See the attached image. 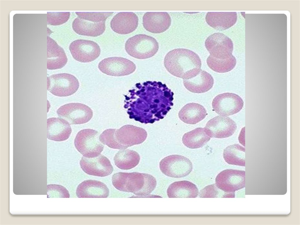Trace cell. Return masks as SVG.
<instances>
[{"label":"cell","instance_id":"1","mask_svg":"<svg viewBox=\"0 0 300 225\" xmlns=\"http://www.w3.org/2000/svg\"><path fill=\"white\" fill-rule=\"evenodd\" d=\"M125 96L124 107L131 119L147 124L163 119L173 104V93L161 82L137 83Z\"/></svg>","mask_w":300,"mask_h":225},{"label":"cell","instance_id":"2","mask_svg":"<svg viewBox=\"0 0 300 225\" xmlns=\"http://www.w3.org/2000/svg\"><path fill=\"white\" fill-rule=\"evenodd\" d=\"M164 65L171 74L183 79L192 78L201 70V61L198 55L190 50L178 48L166 55Z\"/></svg>","mask_w":300,"mask_h":225},{"label":"cell","instance_id":"3","mask_svg":"<svg viewBox=\"0 0 300 225\" xmlns=\"http://www.w3.org/2000/svg\"><path fill=\"white\" fill-rule=\"evenodd\" d=\"M147 136L146 131L143 128L126 125L119 129L105 130L100 135L99 138L101 143L110 148L123 150L142 143Z\"/></svg>","mask_w":300,"mask_h":225},{"label":"cell","instance_id":"4","mask_svg":"<svg viewBox=\"0 0 300 225\" xmlns=\"http://www.w3.org/2000/svg\"><path fill=\"white\" fill-rule=\"evenodd\" d=\"M112 180L113 185L117 190L142 197L150 194L155 188L157 183L152 175L137 172L116 173L112 176Z\"/></svg>","mask_w":300,"mask_h":225},{"label":"cell","instance_id":"5","mask_svg":"<svg viewBox=\"0 0 300 225\" xmlns=\"http://www.w3.org/2000/svg\"><path fill=\"white\" fill-rule=\"evenodd\" d=\"M78 16L73 21L72 27L77 34L96 37L105 30L106 19L113 12H76Z\"/></svg>","mask_w":300,"mask_h":225},{"label":"cell","instance_id":"6","mask_svg":"<svg viewBox=\"0 0 300 225\" xmlns=\"http://www.w3.org/2000/svg\"><path fill=\"white\" fill-rule=\"evenodd\" d=\"M125 48L130 56L138 59L151 57L158 52V43L154 38L144 34L136 35L128 38Z\"/></svg>","mask_w":300,"mask_h":225},{"label":"cell","instance_id":"7","mask_svg":"<svg viewBox=\"0 0 300 225\" xmlns=\"http://www.w3.org/2000/svg\"><path fill=\"white\" fill-rule=\"evenodd\" d=\"M98 132L91 129L82 130L77 133L74 141L77 150L84 157L92 158L98 157L104 146L100 141Z\"/></svg>","mask_w":300,"mask_h":225},{"label":"cell","instance_id":"8","mask_svg":"<svg viewBox=\"0 0 300 225\" xmlns=\"http://www.w3.org/2000/svg\"><path fill=\"white\" fill-rule=\"evenodd\" d=\"M79 86L78 79L70 74H55L47 77V90L57 96H71L77 92Z\"/></svg>","mask_w":300,"mask_h":225},{"label":"cell","instance_id":"9","mask_svg":"<svg viewBox=\"0 0 300 225\" xmlns=\"http://www.w3.org/2000/svg\"><path fill=\"white\" fill-rule=\"evenodd\" d=\"M161 172L172 177L179 178L188 175L192 169L190 160L181 155H173L165 157L159 163Z\"/></svg>","mask_w":300,"mask_h":225},{"label":"cell","instance_id":"10","mask_svg":"<svg viewBox=\"0 0 300 225\" xmlns=\"http://www.w3.org/2000/svg\"><path fill=\"white\" fill-rule=\"evenodd\" d=\"M57 113L59 117L67 121L70 125L86 123L93 116V111L90 107L80 103L64 105L57 110Z\"/></svg>","mask_w":300,"mask_h":225},{"label":"cell","instance_id":"11","mask_svg":"<svg viewBox=\"0 0 300 225\" xmlns=\"http://www.w3.org/2000/svg\"><path fill=\"white\" fill-rule=\"evenodd\" d=\"M205 46L212 57L220 59L229 57L232 54L233 45L231 40L224 34L214 33L209 36Z\"/></svg>","mask_w":300,"mask_h":225},{"label":"cell","instance_id":"12","mask_svg":"<svg viewBox=\"0 0 300 225\" xmlns=\"http://www.w3.org/2000/svg\"><path fill=\"white\" fill-rule=\"evenodd\" d=\"M244 104L242 99L234 93L226 92L216 96L213 99V110L222 116L235 114L240 111Z\"/></svg>","mask_w":300,"mask_h":225},{"label":"cell","instance_id":"13","mask_svg":"<svg viewBox=\"0 0 300 225\" xmlns=\"http://www.w3.org/2000/svg\"><path fill=\"white\" fill-rule=\"evenodd\" d=\"M98 68L103 73L113 76H122L134 72L136 66L131 61L121 57L105 58L98 65Z\"/></svg>","mask_w":300,"mask_h":225},{"label":"cell","instance_id":"14","mask_svg":"<svg viewBox=\"0 0 300 225\" xmlns=\"http://www.w3.org/2000/svg\"><path fill=\"white\" fill-rule=\"evenodd\" d=\"M69 49L73 58L81 62L93 61L99 56L101 52L99 46L92 40L78 39L70 44Z\"/></svg>","mask_w":300,"mask_h":225},{"label":"cell","instance_id":"15","mask_svg":"<svg viewBox=\"0 0 300 225\" xmlns=\"http://www.w3.org/2000/svg\"><path fill=\"white\" fill-rule=\"evenodd\" d=\"M237 127L236 123L230 118L218 116L209 120L204 128L210 138H222L232 136Z\"/></svg>","mask_w":300,"mask_h":225},{"label":"cell","instance_id":"16","mask_svg":"<svg viewBox=\"0 0 300 225\" xmlns=\"http://www.w3.org/2000/svg\"><path fill=\"white\" fill-rule=\"evenodd\" d=\"M80 164L81 168L85 173L93 176L101 177L108 176L113 170L110 161L101 154L92 158L83 157Z\"/></svg>","mask_w":300,"mask_h":225},{"label":"cell","instance_id":"17","mask_svg":"<svg viewBox=\"0 0 300 225\" xmlns=\"http://www.w3.org/2000/svg\"><path fill=\"white\" fill-rule=\"evenodd\" d=\"M243 174V171L239 170H224L217 176L215 185L220 190L227 193L234 192L242 187Z\"/></svg>","mask_w":300,"mask_h":225},{"label":"cell","instance_id":"18","mask_svg":"<svg viewBox=\"0 0 300 225\" xmlns=\"http://www.w3.org/2000/svg\"><path fill=\"white\" fill-rule=\"evenodd\" d=\"M171 19L166 12H147L143 17V25L145 29L154 33H163L170 27Z\"/></svg>","mask_w":300,"mask_h":225},{"label":"cell","instance_id":"19","mask_svg":"<svg viewBox=\"0 0 300 225\" xmlns=\"http://www.w3.org/2000/svg\"><path fill=\"white\" fill-rule=\"evenodd\" d=\"M138 16L132 12H120L115 15L111 20L110 27L116 33L122 35L130 33L138 27Z\"/></svg>","mask_w":300,"mask_h":225},{"label":"cell","instance_id":"20","mask_svg":"<svg viewBox=\"0 0 300 225\" xmlns=\"http://www.w3.org/2000/svg\"><path fill=\"white\" fill-rule=\"evenodd\" d=\"M109 191L104 183L98 180H85L78 186L76 194L79 198H106Z\"/></svg>","mask_w":300,"mask_h":225},{"label":"cell","instance_id":"21","mask_svg":"<svg viewBox=\"0 0 300 225\" xmlns=\"http://www.w3.org/2000/svg\"><path fill=\"white\" fill-rule=\"evenodd\" d=\"M47 138L51 140L62 141L67 139L71 132L70 124L60 118L47 119Z\"/></svg>","mask_w":300,"mask_h":225},{"label":"cell","instance_id":"22","mask_svg":"<svg viewBox=\"0 0 300 225\" xmlns=\"http://www.w3.org/2000/svg\"><path fill=\"white\" fill-rule=\"evenodd\" d=\"M47 40V69L54 70L63 67L68 60L64 50L48 36Z\"/></svg>","mask_w":300,"mask_h":225},{"label":"cell","instance_id":"23","mask_svg":"<svg viewBox=\"0 0 300 225\" xmlns=\"http://www.w3.org/2000/svg\"><path fill=\"white\" fill-rule=\"evenodd\" d=\"M237 19L236 12H208L205 16L207 24L220 31L226 30L233 26Z\"/></svg>","mask_w":300,"mask_h":225},{"label":"cell","instance_id":"24","mask_svg":"<svg viewBox=\"0 0 300 225\" xmlns=\"http://www.w3.org/2000/svg\"><path fill=\"white\" fill-rule=\"evenodd\" d=\"M185 88L190 92L202 93L207 92L212 87L214 80L211 75L201 70L194 77L188 79H183Z\"/></svg>","mask_w":300,"mask_h":225},{"label":"cell","instance_id":"25","mask_svg":"<svg viewBox=\"0 0 300 225\" xmlns=\"http://www.w3.org/2000/svg\"><path fill=\"white\" fill-rule=\"evenodd\" d=\"M207 114L205 108L195 103H188L183 106L178 113L180 119L185 123L196 124L204 119Z\"/></svg>","mask_w":300,"mask_h":225},{"label":"cell","instance_id":"26","mask_svg":"<svg viewBox=\"0 0 300 225\" xmlns=\"http://www.w3.org/2000/svg\"><path fill=\"white\" fill-rule=\"evenodd\" d=\"M169 198H195L199 194L198 189L192 182L186 180L174 182L167 191Z\"/></svg>","mask_w":300,"mask_h":225},{"label":"cell","instance_id":"27","mask_svg":"<svg viewBox=\"0 0 300 225\" xmlns=\"http://www.w3.org/2000/svg\"><path fill=\"white\" fill-rule=\"evenodd\" d=\"M140 159V156L137 152L129 149L119 151L114 158L116 166L123 170H128L135 167L139 164Z\"/></svg>","mask_w":300,"mask_h":225},{"label":"cell","instance_id":"28","mask_svg":"<svg viewBox=\"0 0 300 225\" xmlns=\"http://www.w3.org/2000/svg\"><path fill=\"white\" fill-rule=\"evenodd\" d=\"M210 139L204 128L199 127L184 134L182 141L187 147L195 149L202 147Z\"/></svg>","mask_w":300,"mask_h":225},{"label":"cell","instance_id":"29","mask_svg":"<svg viewBox=\"0 0 300 225\" xmlns=\"http://www.w3.org/2000/svg\"><path fill=\"white\" fill-rule=\"evenodd\" d=\"M245 149L238 144H235L226 147L223 156L225 161L230 165H245Z\"/></svg>","mask_w":300,"mask_h":225},{"label":"cell","instance_id":"30","mask_svg":"<svg viewBox=\"0 0 300 225\" xmlns=\"http://www.w3.org/2000/svg\"><path fill=\"white\" fill-rule=\"evenodd\" d=\"M206 62L211 69L219 73H225L231 70L235 66L236 63V59L232 55L228 58L224 59L216 58L209 55Z\"/></svg>","mask_w":300,"mask_h":225},{"label":"cell","instance_id":"31","mask_svg":"<svg viewBox=\"0 0 300 225\" xmlns=\"http://www.w3.org/2000/svg\"><path fill=\"white\" fill-rule=\"evenodd\" d=\"M70 15L69 12H48L47 13V24L52 26L62 24L67 21Z\"/></svg>","mask_w":300,"mask_h":225},{"label":"cell","instance_id":"32","mask_svg":"<svg viewBox=\"0 0 300 225\" xmlns=\"http://www.w3.org/2000/svg\"><path fill=\"white\" fill-rule=\"evenodd\" d=\"M227 194L217 187L215 184L209 185L204 187L200 191V197H231Z\"/></svg>","mask_w":300,"mask_h":225},{"label":"cell","instance_id":"33","mask_svg":"<svg viewBox=\"0 0 300 225\" xmlns=\"http://www.w3.org/2000/svg\"><path fill=\"white\" fill-rule=\"evenodd\" d=\"M47 196L49 197H57L69 198L70 194L69 191L64 187L60 185L50 184L47 186Z\"/></svg>","mask_w":300,"mask_h":225},{"label":"cell","instance_id":"34","mask_svg":"<svg viewBox=\"0 0 300 225\" xmlns=\"http://www.w3.org/2000/svg\"><path fill=\"white\" fill-rule=\"evenodd\" d=\"M244 130L245 127L242 128V130H241L238 137V140L240 143H241L242 145H243L245 146V143L244 142L245 141V140H244L243 138V137L244 138V135H245V133H245Z\"/></svg>","mask_w":300,"mask_h":225}]
</instances>
